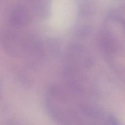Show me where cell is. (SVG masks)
<instances>
[{
  "label": "cell",
  "mask_w": 125,
  "mask_h": 125,
  "mask_svg": "<svg viewBox=\"0 0 125 125\" xmlns=\"http://www.w3.org/2000/svg\"><path fill=\"white\" fill-rule=\"evenodd\" d=\"M76 12V5L73 1H53L49 7V23L51 27L57 30L67 29L73 22Z\"/></svg>",
  "instance_id": "cell-1"
},
{
  "label": "cell",
  "mask_w": 125,
  "mask_h": 125,
  "mask_svg": "<svg viewBox=\"0 0 125 125\" xmlns=\"http://www.w3.org/2000/svg\"><path fill=\"white\" fill-rule=\"evenodd\" d=\"M13 29L3 31L1 35V43L7 51L12 55H20L22 53L24 43L23 38Z\"/></svg>",
  "instance_id": "cell-2"
},
{
  "label": "cell",
  "mask_w": 125,
  "mask_h": 125,
  "mask_svg": "<svg viewBox=\"0 0 125 125\" xmlns=\"http://www.w3.org/2000/svg\"><path fill=\"white\" fill-rule=\"evenodd\" d=\"M29 14L27 9L24 6L16 7L11 15L10 21L15 27H20L27 24L29 18Z\"/></svg>",
  "instance_id": "cell-3"
},
{
  "label": "cell",
  "mask_w": 125,
  "mask_h": 125,
  "mask_svg": "<svg viewBox=\"0 0 125 125\" xmlns=\"http://www.w3.org/2000/svg\"><path fill=\"white\" fill-rule=\"evenodd\" d=\"M5 125H24L20 121L14 119L8 118L5 121Z\"/></svg>",
  "instance_id": "cell-4"
}]
</instances>
